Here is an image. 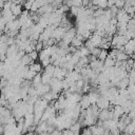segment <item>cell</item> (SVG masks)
Returning <instances> with one entry per match:
<instances>
[{"instance_id": "ba28073f", "label": "cell", "mask_w": 135, "mask_h": 135, "mask_svg": "<svg viewBox=\"0 0 135 135\" xmlns=\"http://www.w3.org/2000/svg\"><path fill=\"white\" fill-rule=\"evenodd\" d=\"M108 56H109V52H108V51H105V50H100V53H99V55L97 56V59L100 60V61H103Z\"/></svg>"}, {"instance_id": "277c9868", "label": "cell", "mask_w": 135, "mask_h": 135, "mask_svg": "<svg viewBox=\"0 0 135 135\" xmlns=\"http://www.w3.org/2000/svg\"><path fill=\"white\" fill-rule=\"evenodd\" d=\"M28 70H31V71L35 72L36 74H40V73L43 71V68L41 66L40 62L35 61V62H33L32 64H30V65H28Z\"/></svg>"}, {"instance_id": "30bf717a", "label": "cell", "mask_w": 135, "mask_h": 135, "mask_svg": "<svg viewBox=\"0 0 135 135\" xmlns=\"http://www.w3.org/2000/svg\"><path fill=\"white\" fill-rule=\"evenodd\" d=\"M50 135H61V132L55 129V130H54V131H53V132H52V133H51Z\"/></svg>"}, {"instance_id": "7a4b0ae2", "label": "cell", "mask_w": 135, "mask_h": 135, "mask_svg": "<svg viewBox=\"0 0 135 135\" xmlns=\"http://www.w3.org/2000/svg\"><path fill=\"white\" fill-rule=\"evenodd\" d=\"M9 9H11V12H12V14H13L14 17H16V16H20L21 13L23 12L22 5H21V4H15V3H12Z\"/></svg>"}, {"instance_id": "6da1fadb", "label": "cell", "mask_w": 135, "mask_h": 135, "mask_svg": "<svg viewBox=\"0 0 135 135\" xmlns=\"http://www.w3.org/2000/svg\"><path fill=\"white\" fill-rule=\"evenodd\" d=\"M96 107L99 109V111H101V110H108L109 108H110V101L107 99V98H104V97H102V96H99V98L97 99V101H96Z\"/></svg>"}, {"instance_id": "52a82bcc", "label": "cell", "mask_w": 135, "mask_h": 135, "mask_svg": "<svg viewBox=\"0 0 135 135\" xmlns=\"http://www.w3.org/2000/svg\"><path fill=\"white\" fill-rule=\"evenodd\" d=\"M128 59H129V56L124 52H117V54L115 56V60H117V61L123 62V61H127Z\"/></svg>"}, {"instance_id": "3957f363", "label": "cell", "mask_w": 135, "mask_h": 135, "mask_svg": "<svg viewBox=\"0 0 135 135\" xmlns=\"http://www.w3.org/2000/svg\"><path fill=\"white\" fill-rule=\"evenodd\" d=\"M78 104H79V107H80L81 110H86V109L91 105V103H90V101H89V98H88L86 94H85V95H82V97H81L80 101L78 102Z\"/></svg>"}, {"instance_id": "8992f818", "label": "cell", "mask_w": 135, "mask_h": 135, "mask_svg": "<svg viewBox=\"0 0 135 135\" xmlns=\"http://www.w3.org/2000/svg\"><path fill=\"white\" fill-rule=\"evenodd\" d=\"M102 62H103V68L104 69H111V68H114V65H115V60L110 58L109 56Z\"/></svg>"}, {"instance_id": "5b68a950", "label": "cell", "mask_w": 135, "mask_h": 135, "mask_svg": "<svg viewBox=\"0 0 135 135\" xmlns=\"http://www.w3.org/2000/svg\"><path fill=\"white\" fill-rule=\"evenodd\" d=\"M46 129H47V123L45 121H40L35 129V132L37 134H41V133H46Z\"/></svg>"}, {"instance_id": "9c48e42d", "label": "cell", "mask_w": 135, "mask_h": 135, "mask_svg": "<svg viewBox=\"0 0 135 135\" xmlns=\"http://www.w3.org/2000/svg\"><path fill=\"white\" fill-rule=\"evenodd\" d=\"M27 55L30 56V58H31V59H32V61H34V62H35V61L38 59V53H37L36 51H33V52L28 53Z\"/></svg>"}]
</instances>
